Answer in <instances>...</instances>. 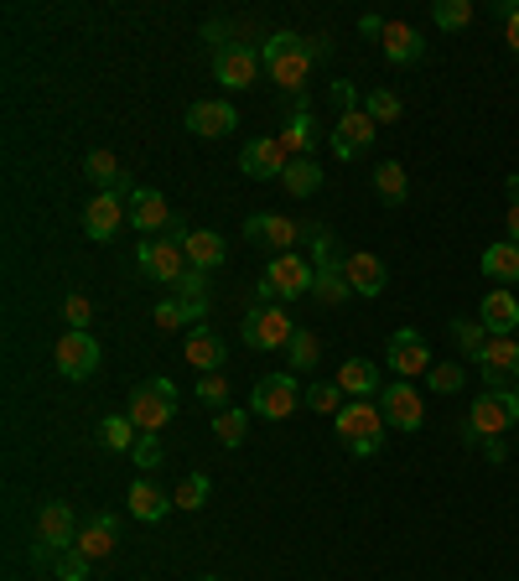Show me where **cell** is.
<instances>
[{
  "label": "cell",
  "mask_w": 519,
  "mask_h": 581,
  "mask_svg": "<svg viewBox=\"0 0 519 581\" xmlns=\"http://www.w3.org/2000/svg\"><path fill=\"white\" fill-rule=\"evenodd\" d=\"M260 62H265L270 83H280L286 94L307 100V83H312V68H318V58H312V42H307V37H297V32H276V37L265 42Z\"/></svg>",
  "instance_id": "cell-1"
},
{
  "label": "cell",
  "mask_w": 519,
  "mask_h": 581,
  "mask_svg": "<svg viewBox=\"0 0 519 581\" xmlns=\"http://www.w3.org/2000/svg\"><path fill=\"white\" fill-rule=\"evenodd\" d=\"M519 421V405H515V390H483L473 410H468V421H462V441H504V431Z\"/></svg>",
  "instance_id": "cell-2"
},
{
  "label": "cell",
  "mask_w": 519,
  "mask_h": 581,
  "mask_svg": "<svg viewBox=\"0 0 519 581\" xmlns=\"http://www.w3.org/2000/svg\"><path fill=\"white\" fill-rule=\"evenodd\" d=\"M297 338V322L286 312V301H255L250 312H244V342L255 348V353H276L286 342Z\"/></svg>",
  "instance_id": "cell-3"
},
{
  "label": "cell",
  "mask_w": 519,
  "mask_h": 581,
  "mask_svg": "<svg viewBox=\"0 0 519 581\" xmlns=\"http://www.w3.org/2000/svg\"><path fill=\"white\" fill-rule=\"evenodd\" d=\"M333 426H338L343 446H348L354 457H374V452H380V441H384V416H380V405H374V400L343 405L338 416H333Z\"/></svg>",
  "instance_id": "cell-4"
},
{
  "label": "cell",
  "mask_w": 519,
  "mask_h": 581,
  "mask_svg": "<svg viewBox=\"0 0 519 581\" xmlns=\"http://www.w3.org/2000/svg\"><path fill=\"white\" fill-rule=\"evenodd\" d=\"M79 545V524H73V509L62 499H47L37 514V541H32V561L37 566H53V556L73 550Z\"/></svg>",
  "instance_id": "cell-5"
},
{
  "label": "cell",
  "mask_w": 519,
  "mask_h": 581,
  "mask_svg": "<svg viewBox=\"0 0 519 581\" xmlns=\"http://www.w3.org/2000/svg\"><path fill=\"white\" fill-rule=\"evenodd\" d=\"M130 421H136L140 437H161V426L177 416V390L172 380H146L130 390V410H125Z\"/></svg>",
  "instance_id": "cell-6"
},
{
  "label": "cell",
  "mask_w": 519,
  "mask_h": 581,
  "mask_svg": "<svg viewBox=\"0 0 519 581\" xmlns=\"http://www.w3.org/2000/svg\"><path fill=\"white\" fill-rule=\"evenodd\" d=\"M136 270L146 276V281H157V286H177L182 276L193 270V265H187V255H182V240L161 234V240H140Z\"/></svg>",
  "instance_id": "cell-7"
},
{
  "label": "cell",
  "mask_w": 519,
  "mask_h": 581,
  "mask_svg": "<svg viewBox=\"0 0 519 581\" xmlns=\"http://www.w3.org/2000/svg\"><path fill=\"white\" fill-rule=\"evenodd\" d=\"M301 395H307V390L297 384V374H265V380L255 384V395H250V410L265 416V421H286V416H297Z\"/></svg>",
  "instance_id": "cell-8"
},
{
  "label": "cell",
  "mask_w": 519,
  "mask_h": 581,
  "mask_svg": "<svg viewBox=\"0 0 519 581\" xmlns=\"http://www.w3.org/2000/svg\"><path fill=\"white\" fill-rule=\"evenodd\" d=\"M380 416H384V426H395V431H420L426 426V405H420V395H416V384H405V380H390L380 390Z\"/></svg>",
  "instance_id": "cell-9"
},
{
  "label": "cell",
  "mask_w": 519,
  "mask_h": 581,
  "mask_svg": "<svg viewBox=\"0 0 519 581\" xmlns=\"http://www.w3.org/2000/svg\"><path fill=\"white\" fill-rule=\"evenodd\" d=\"M120 223H130V193H94L83 208V234L89 240H115Z\"/></svg>",
  "instance_id": "cell-10"
},
{
  "label": "cell",
  "mask_w": 519,
  "mask_h": 581,
  "mask_svg": "<svg viewBox=\"0 0 519 581\" xmlns=\"http://www.w3.org/2000/svg\"><path fill=\"white\" fill-rule=\"evenodd\" d=\"M384 363H390V374H400V380L411 384L416 374H431V348H426V338H420L416 327H400L395 338H390V348H384Z\"/></svg>",
  "instance_id": "cell-11"
},
{
  "label": "cell",
  "mask_w": 519,
  "mask_h": 581,
  "mask_svg": "<svg viewBox=\"0 0 519 581\" xmlns=\"http://www.w3.org/2000/svg\"><path fill=\"white\" fill-rule=\"evenodd\" d=\"M478 369H483V380H488V390H509V380H519V338L515 333H494V338L483 342Z\"/></svg>",
  "instance_id": "cell-12"
},
{
  "label": "cell",
  "mask_w": 519,
  "mask_h": 581,
  "mask_svg": "<svg viewBox=\"0 0 519 581\" xmlns=\"http://www.w3.org/2000/svg\"><path fill=\"white\" fill-rule=\"evenodd\" d=\"M53 363H58V374H68V380H89L94 369H100V342H94V333H62L58 348H53Z\"/></svg>",
  "instance_id": "cell-13"
},
{
  "label": "cell",
  "mask_w": 519,
  "mask_h": 581,
  "mask_svg": "<svg viewBox=\"0 0 519 581\" xmlns=\"http://www.w3.org/2000/svg\"><path fill=\"white\" fill-rule=\"evenodd\" d=\"M244 240L270 244L276 255H297V240H307V223L280 219V213H255V219H244Z\"/></svg>",
  "instance_id": "cell-14"
},
{
  "label": "cell",
  "mask_w": 519,
  "mask_h": 581,
  "mask_svg": "<svg viewBox=\"0 0 519 581\" xmlns=\"http://www.w3.org/2000/svg\"><path fill=\"white\" fill-rule=\"evenodd\" d=\"M260 68H265V62H260V53H255V47H240V42H229V47H219V53H214V79H219L223 89H234V94H240V89H250V83L260 79Z\"/></svg>",
  "instance_id": "cell-15"
},
{
  "label": "cell",
  "mask_w": 519,
  "mask_h": 581,
  "mask_svg": "<svg viewBox=\"0 0 519 581\" xmlns=\"http://www.w3.org/2000/svg\"><path fill=\"white\" fill-rule=\"evenodd\" d=\"M312 260H301V255H270L265 265V281L276 286L280 301H297V297H312Z\"/></svg>",
  "instance_id": "cell-16"
},
{
  "label": "cell",
  "mask_w": 519,
  "mask_h": 581,
  "mask_svg": "<svg viewBox=\"0 0 519 581\" xmlns=\"http://www.w3.org/2000/svg\"><path fill=\"white\" fill-rule=\"evenodd\" d=\"M374 136H380V125L369 120V109H348V115H338V125H333V156L338 161L359 156V151L374 146Z\"/></svg>",
  "instance_id": "cell-17"
},
{
  "label": "cell",
  "mask_w": 519,
  "mask_h": 581,
  "mask_svg": "<svg viewBox=\"0 0 519 581\" xmlns=\"http://www.w3.org/2000/svg\"><path fill=\"white\" fill-rule=\"evenodd\" d=\"M240 166H244V177L270 182V177H280V172L291 166V156H286V146H280V136H255V141L244 146Z\"/></svg>",
  "instance_id": "cell-18"
},
{
  "label": "cell",
  "mask_w": 519,
  "mask_h": 581,
  "mask_svg": "<svg viewBox=\"0 0 519 581\" xmlns=\"http://www.w3.org/2000/svg\"><path fill=\"white\" fill-rule=\"evenodd\" d=\"M234 125H240V115H234V104H229V100L187 104V130H193V136H203V141H219V136H229Z\"/></svg>",
  "instance_id": "cell-19"
},
{
  "label": "cell",
  "mask_w": 519,
  "mask_h": 581,
  "mask_svg": "<svg viewBox=\"0 0 519 581\" xmlns=\"http://www.w3.org/2000/svg\"><path fill=\"white\" fill-rule=\"evenodd\" d=\"M322 141V130H318V115H312V104L297 100V109H291V120L280 125V146H286V156L301 161V156H312Z\"/></svg>",
  "instance_id": "cell-20"
},
{
  "label": "cell",
  "mask_w": 519,
  "mask_h": 581,
  "mask_svg": "<svg viewBox=\"0 0 519 581\" xmlns=\"http://www.w3.org/2000/svg\"><path fill=\"white\" fill-rule=\"evenodd\" d=\"M343 276H348V291L354 297H380L384 291V281H390V270H384V260L380 255H369V249H354L348 260H343Z\"/></svg>",
  "instance_id": "cell-21"
},
{
  "label": "cell",
  "mask_w": 519,
  "mask_h": 581,
  "mask_svg": "<svg viewBox=\"0 0 519 581\" xmlns=\"http://www.w3.org/2000/svg\"><path fill=\"white\" fill-rule=\"evenodd\" d=\"M130 223H136L146 240H161V229H172V208L157 187H136L130 193Z\"/></svg>",
  "instance_id": "cell-22"
},
{
  "label": "cell",
  "mask_w": 519,
  "mask_h": 581,
  "mask_svg": "<svg viewBox=\"0 0 519 581\" xmlns=\"http://www.w3.org/2000/svg\"><path fill=\"white\" fill-rule=\"evenodd\" d=\"M125 509L136 514V520H146V524H157V520H166L177 503H172V493H161L151 478H136L130 483V493H125Z\"/></svg>",
  "instance_id": "cell-23"
},
{
  "label": "cell",
  "mask_w": 519,
  "mask_h": 581,
  "mask_svg": "<svg viewBox=\"0 0 519 581\" xmlns=\"http://www.w3.org/2000/svg\"><path fill=\"white\" fill-rule=\"evenodd\" d=\"M182 359L193 363L198 374H214L223 359H229V342L219 338V333H208V327H198V333H187V342H182Z\"/></svg>",
  "instance_id": "cell-24"
},
{
  "label": "cell",
  "mask_w": 519,
  "mask_h": 581,
  "mask_svg": "<svg viewBox=\"0 0 519 581\" xmlns=\"http://www.w3.org/2000/svg\"><path fill=\"white\" fill-rule=\"evenodd\" d=\"M182 255H187L193 270H214V265H223L229 244H223V234H214V229H187V234H182Z\"/></svg>",
  "instance_id": "cell-25"
},
{
  "label": "cell",
  "mask_w": 519,
  "mask_h": 581,
  "mask_svg": "<svg viewBox=\"0 0 519 581\" xmlns=\"http://www.w3.org/2000/svg\"><path fill=\"white\" fill-rule=\"evenodd\" d=\"M384 58L395 62V68H405V62H420V53H426V42H420L416 26H405V21H384Z\"/></svg>",
  "instance_id": "cell-26"
},
{
  "label": "cell",
  "mask_w": 519,
  "mask_h": 581,
  "mask_svg": "<svg viewBox=\"0 0 519 581\" xmlns=\"http://www.w3.org/2000/svg\"><path fill=\"white\" fill-rule=\"evenodd\" d=\"M115 545H120V524H115V514H94V520L79 530V550L89 556V561L115 556Z\"/></svg>",
  "instance_id": "cell-27"
},
{
  "label": "cell",
  "mask_w": 519,
  "mask_h": 581,
  "mask_svg": "<svg viewBox=\"0 0 519 581\" xmlns=\"http://www.w3.org/2000/svg\"><path fill=\"white\" fill-rule=\"evenodd\" d=\"M338 390H343V395H354V400H380L384 380H380V369H374L369 359H348L338 369Z\"/></svg>",
  "instance_id": "cell-28"
},
{
  "label": "cell",
  "mask_w": 519,
  "mask_h": 581,
  "mask_svg": "<svg viewBox=\"0 0 519 581\" xmlns=\"http://www.w3.org/2000/svg\"><path fill=\"white\" fill-rule=\"evenodd\" d=\"M478 322L488 327V333H519V301H515V291H483Z\"/></svg>",
  "instance_id": "cell-29"
},
{
  "label": "cell",
  "mask_w": 519,
  "mask_h": 581,
  "mask_svg": "<svg viewBox=\"0 0 519 581\" xmlns=\"http://www.w3.org/2000/svg\"><path fill=\"white\" fill-rule=\"evenodd\" d=\"M83 172L100 182V193H136V187H130V172L115 161V151H89V156H83Z\"/></svg>",
  "instance_id": "cell-30"
},
{
  "label": "cell",
  "mask_w": 519,
  "mask_h": 581,
  "mask_svg": "<svg viewBox=\"0 0 519 581\" xmlns=\"http://www.w3.org/2000/svg\"><path fill=\"white\" fill-rule=\"evenodd\" d=\"M478 270L488 276V281H499V286H515L519 281V244L499 240V244H488L478 255Z\"/></svg>",
  "instance_id": "cell-31"
},
{
  "label": "cell",
  "mask_w": 519,
  "mask_h": 581,
  "mask_svg": "<svg viewBox=\"0 0 519 581\" xmlns=\"http://www.w3.org/2000/svg\"><path fill=\"white\" fill-rule=\"evenodd\" d=\"M280 187L291 193V198H312L322 187V166H318V156H301V161H291L286 172H280Z\"/></svg>",
  "instance_id": "cell-32"
},
{
  "label": "cell",
  "mask_w": 519,
  "mask_h": 581,
  "mask_svg": "<svg viewBox=\"0 0 519 581\" xmlns=\"http://www.w3.org/2000/svg\"><path fill=\"white\" fill-rule=\"evenodd\" d=\"M177 301L193 312V327H203V312H208V270H187L177 281Z\"/></svg>",
  "instance_id": "cell-33"
},
{
  "label": "cell",
  "mask_w": 519,
  "mask_h": 581,
  "mask_svg": "<svg viewBox=\"0 0 519 581\" xmlns=\"http://www.w3.org/2000/svg\"><path fill=\"white\" fill-rule=\"evenodd\" d=\"M374 187H380V198L395 202V208L411 198V177H405V166H400V161H380V166H374Z\"/></svg>",
  "instance_id": "cell-34"
},
{
  "label": "cell",
  "mask_w": 519,
  "mask_h": 581,
  "mask_svg": "<svg viewBox=\"0 0 519 581\" xmlns=\"http://www.w3.org/2000/svg\"><path fill=\"white\" fill-rule=\"evenodd\" d=\"M322 359L318 348V333H307V327H297V338L286 342V363H291V374H312Z\"/></svg>",
  "instance_id": "cell-35"
},
{
  "label": "cell",
  "mask_w": 519,
  "mask_h": 581,
  "mask_svg": "<svg viewBox=\"0 0 519 581\" xmlns=\"http://www.w3.org/2000/svg\"><path fill=\"white\" fill-rule=\"evenodd\" d=\"M136 441H140V431L130 416H104L100 421V446H109V452H130Z\"/></svg>",
  "instance_id": "cell-36"
},
{
  "label": "cell",
  "mask_w": 519,
  "mask_h": 581,
  "mask_svg": "<svg viewBox=\"0 0 519 581\" xmlns=\"http://www.w3.org/2000/svg\"><path fill=\"white\" fill-rule=\"evenodd\" d=\"M301 405H307V410H318V416H338V410H343V390H338V380H318V384H307Z\"/></svg>",
  "instance_id": "cell-37"
},
{
  "label": "cell",
  "mask_w": 519,
  "mask_h": 581,
  "mask_svg": "<svg viewBox=\"0 0 519 581\" xmlns=\"http://www.w3.org/2000/svg\"><path fill=\"white\" fill-rule=\"evenodd\" d=\"M431 21H437L441 32H462V26H473V0H437Z\"/></svg>",
  "instance_id": "cell-38"
},
{
  "label": "cell",
  "mask_w": 519,
  "mask_h": 581,
  "mask_svg": "<svg viewBox=\"0 0 519 581\" xmlns=\"http://www.w3.org/2000/svg\"><path fill=\"white\" fill-rule=\"evenodd\" d=\"M214 437H219L223 446H240V441L250 437V416H244V410H234V405H229V410H219V416H214Z\"/></svg>",
  "instance_id": "cell-39"
},
{
  "label": "cell",
  "mask_w": 519,
  "mask_h": 581,
  "mask_svg": "<svg viewBox=\"0 0 519 581\" xmlns=\"http://www.w3.org/2000/svg\"><path fill=\"white\" fill-rule=\"evenodd\" d=\"M364 109H369V120H374V125H395L400 115H405L390 89H369V94H364Z\"/></svg>",
  "instance_id": "cell-40"
},
{
  "label": "cell",
  "mask_w": 519,
  "mask_h": 581,
  "mask_svg": "<svg viewBox=\"0 0 519 581\" xmlns=\"http://www.w3.org/2000/svg\"><path fill=\"white\" fill-rule=\"evenodd\" d=\"M172 503H177V509H187V514H198L203 503H208V478H203V473L182 478V483H177V493H172Z\"/></svg>",
  "instance_id": "cell-41"
},
{
  "label": "cell",
  "mask_w": 519,
  "mask_h": 581,
  "mask_svg": "<svg viewBox=\"0 0 519 581\" xmlns=\"http://www.w3.org/2000/svg\"><path fill=\"white\" fill-rule=\"evenodd\" d=\"M89 556H83L79 545L73 550H62V556H53V571H58V581H89Z\"/></svg>",
  "instance_id": "cell-42"
},
{
  "label": "cell",
  "mask_w": 519,
  "mask_h": 581,
  "mask_svg": "<svg viewBox=\"0 0 519 581\" xmlns=\"http://www.w3.org/2000/svg\"><path fill=\"white\" fill-rule=\"evenodd\" d=\"M198 400L208 405L214 416L229 410V380H223V374H203V380H198Z\"/></svg>",
  "instance_id": "cell-43"
},
{
  "label": "cell",
  "mask_w": 519,
  "mask_h": 581,
  "mask_svg": "<svg viewBox=\"0 0 519 581\" xmlns=\"http://www.w3.org/2000/svg\"><path fill=\"white\" fill-rule=\"evenodd\" d=\"M462 380H468V374H462V363H431V374H426V384H431L437 395H458Z\"/></svg>",
  "instance_id": "cell-44"
},
{
  "label": "cell",
  "mask_w": 519,
  "mask_h": 581,
  "mask_svg": "<svg viewBox=\"0 0 519 581\" xmlns=\"http://www.w3.org/2000/svg\"><path fill=\"white\" fill-rule=\"evenodd\" d=\"M157 327H161V333H182V327H193V312H187L177 297L157 301Z\"/></svg>",
  "instance_id": "cell-45"
},
{
  "label": "cell",
  "mask_w": 519,
  "mask_h": 581,
  "mask_svg": "<svg viewBox=\"0 0 519 581\" xmlns=\"http://www.w3.org/2000/svg\"><path fill=\"white\" fill-rule=\"evenodd\" d=\"M130 462H136L140 473H157L161 462H166V452H161V437H140L136 446H130Z\"/></svg>",
  "instance_id": "cell-46"
},
{
  "label": "cell",
  "mask_w": 519,
  "mask_h": 581,
  "mask_svg": "<svg viewBox=\"0 0 519 581\" xmlns=\"http://www.w3.org/2000/svg\"><path fill=\"white\" fill-rule=\"evenodd\" d=\"M62 317H68L73 333H89V322H94V301L83 297V291H73V297L62 301Z\"/></svg>",
  "instance_id": "cell-47"
},
{
  "label": "cell",
  "mask_w": 519,
  "mask_h": 581,
  "mask_svg": "<svg viewBox=\"0 0 519 581\" xmlns=\"http://www.w3.org/2000/svg\"><path fill=\"white\" fill-rule=\"evenodd\" d=\"M483 333H488L483 322H452V338H458V348L468 353V359H478L483 353V342H488Z\"/></svg>",
  "instance_id": "cell-48"
},
{
  "label": "cell",
  "mask_w": 519,
  "mask_h": 581,
  "mask_svg": "<svg viewBox=\"0 0 519 581\" xmlns=\"http://www.w3.org/2000/svg\"><path fill=\"white\" fill-rule=\"evenodd\" d=\"M499 21H504V42H509V53L519 58V5H499Z\"/></svg>",
  "instance_id": "cell-49"
},
{
  "label": "cell",
  "mask_w": 519,
  "mask_h": 581,
  "mask_svg": "<svg viewBox=\"0 0 519 581\" xmlns=\"http://www.w3.org/2000/svg\"><path fill=\"white\" fill-rule=\"evenodd\" d=\"M333 100H338L343 115H348V109H364V104H359V89H354V83H333Z\"/></svg>",
  "instance_id": "cell-50"
},
{
  "label": "cell",
  "mask_w": 519,
  "mask_h": 581,
  "mask_svg": "<svg viewBox=\"0 0 519 581\" xmlns=\"http://www.w3.org/2000/svg\"><path fill=\"white\" fill-rule=\"evenodd\" d=\"M504 229H509V244H519V198H509V213H504Z\"/></svg>",
  "instance_id": "cell-51"
},
{
  "label": "cell",
  "mask_w": 519,
  "mask_h": 581,
  "mask_svg": "<svg viewBox=\"0 0 519 581\" xmlns=\"http://www.w3.org/2000/svg\"><path fill=\"white\" fill-rule=\"evenodd\" d=\"M307 42H312V58H333V37H327V32H322V37H307Z\"/></svg>",
  "instance_id": "cell-52"
},
{
  "label": "cell",
  "mask_w": 519,
  "mask_h": 581,
  "mask_svg": "<svg viewBox=\"0 0 519 581\" xmlns=\"http://www.w3.org/2000/svg\"><path fill=\"white\" fill-rule=\"evenodd\" d=\"M359 32H364V37H380V32H384V16H359Z\"/></svg>",
  "instance_id": "cell-53"
},
{
  "label": "cell",
  "mask_w": 519,
  "mask_h": 581,
  "mask_svg": "<svg viewBox=\"0 0 519 581\" xmlns=\"http://www.w3.org/2000/svg\"><path fill=\"white\" fill-rule=\"evenodd\" d=\"M483 457H488V462H504L509 452H504V441H483Z\"/></svg>",
  "instance_id": "cell-54"
},
{
  "label": "cell",
  "mask_w": 519,
  "mask_h": 581,
  "mask_svg": "<svg viewBox=\"0 0 519 581\" xmlns=\"http://www.w3.org/2000/svg\"><path fill=\"white\" fill-rule=\"evenodd\" d=\"M223 37V21H208V26H203V42H219ZM223 47V42H219Z\"/></svg>",
  "instance_id": "cell-55"
},
{
  "label": "cell",
  "mask_w": 519,
  "mask_h": 581,
  "mask_svg": "<svg viewBox=\"0 0 519 581\" xmlns=\"http://www.w3.org/2000/svg\"><path fill=\"white\" fill-rule=\"evenodd\" d=\"M515 405H519V384H515Z\"/></svg>",
  "instance_id": "cell-56"
},
{
  "label": "cell",
  "mask_w": 519,
  "mask_h": 581,
  "mask_svg": "<svg viewBox=\"0 0 519 581\" xmlns=\"http://www.w3.org/2000/svg\"><path fill=\"white\" fill-rule=\"evenodd\" d=\"M203 581H214V577H203Z\"/></svg>",
  "instance_id": "cell-57"
}]
</instances>
